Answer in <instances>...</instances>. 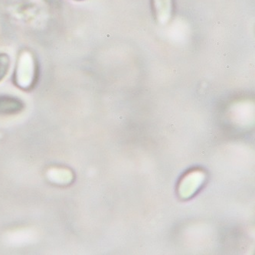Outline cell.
Listing matches in <instances>:
<instances>
[{
  "label": "cell",
  "instance_id": "1",
  "mask_svg": "<svg viewBox=\"0 0 255 255\" xmlns=\"http://www.w3.org/2000/svg\"><path fill=\"white\" fill-rule=\"evenodd\" d=\"M24 108V104L18 98L0 96V115H12L19 113Z\"/></svg>",
  "mask_w": 255,
  "mask_h": 255
},
{
  "label": "cell",
  "instance_id": "2",
  "mask_svg": "<svg viewBox=\"0 0 255 255\" xmlns=\"http://www.w3.org/2000/svg\"><path fill=\"white\" fill-rule=\"evenodd\" d=\"M9 65V57L5 54H0V81H2L8 73Z\"/></svg>",
  "mask_w": 255,
  "mask_h": 255
}]
</instances>
